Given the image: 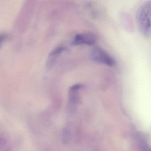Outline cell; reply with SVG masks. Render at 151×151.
<instances>
[{
	"instance_id": "obj_4",
	"label": "cell",
	"mask_w": 151,
	"mask_h": 151,
	"mask_svg": "<svg viewBox=\"0 0 151 151\" xmlns=\"http://www.w3.org/2000/svg\"><path fill=\"white\" fill-rule=\"evenodd\" d=\"M96 42V37L91 33H81L75 35L73 42L74 45H87L91 46Z\"/></svg>"
},
{
	"instance_id": "obj_6",
	"label": "cell",
	"mask_w": 151,
	"mask_h": 151,
	"mask_svg": "<svg viewBox=\"0 0 151 151\" xmlns=\"http://www.w3.org/2000/svg\"><path fill=\"white\" fill-rule=\"evenodd\" d=\"M140 148L142 151H151V149L145 142H142L140 144Z\"/></svg>"
},
{
	"instance_id": "obj_1",
	"label": "cell",
	"mask_w": 151,
	"mask_h": 151,
	"mask_svg": "<svg viewBox=\"0 0 151 151\" xmlns=\"http://www.w3.org/2000/svg\"><path fill=\"white\" fill-rule=\"evenodd\" d=\"M137 23L139 31L146 38L151 37V1L143 4L137 13Z\"/></svg>"
},
{
	"instance_id": "obj_2",
	"label": "cell",
	"mask_w": 151,
	"mask_h": 151,
	"mask_svg": "<svg viewBox=\"0 0 151 151\" xmlns=\"http://www.w3.org/2000/svg\"><path fill=\"white\" fill-rule=\"evenodd\" d=\"M91 57L92 60L109 66H113L115 64L114 59L99 47H96L92 49L91 53Z\"/></svg>"
},
{
	"instance_id": "obj_9",
	"label": "cell",
	"mask_w": 151,
	"mask_h": 151,
	"mask_svg": "<svg viewBox=\"0 0 151 151\" xmlns=\"http://www.w3.org/2000/svg\"><path fill=\"white\" fill-rule=\"evenodd\" d=\"M4 140L3 138L0 137V146H1L4 144Z\"/></svg>"
},
{
	"instance_id": "obj_8",
	"label": "cell",
	"mask_w": 151,
	"mask_h": 151,
	"mask_svg": "<svg viewBox=\"0 0 151 151\" xmlns=\"http://www.w3.org/2000/svg\"><path fill=\"white\" fill-rule=\"evenodd\" d=\"M7 35L2 34H0V47L1 45L7 39Z\"/></svg>"
},
{
	"instance_id": "obj_5",
	"label": "cell",
	"mask_w": 151,
	"mask_h": 151,
	"mask_svg": "<svg viewBox=\"0 0 151 151\" xmlns=\"http://www.w3.org/2000/svg\"><path fill=\"white\" fill-rule=\"evenodd\" d=\"M65 48L63 46H59L53 50L49 54L47 60V65L48 68L52 67L59 56L64 51Z\"/></svg>"
},
{
	"instance_id": "obj_3",
	"label": "cell",
	"mask_w": 151,
	"mask_h": 151,
	"mask_svg": "<svg viewBox=\"0 0 151 151\" xmlns=\"http://www.w3.org/2000/svg\"><path fill=\"white\" fill-rule=\"evenodd\" d=\"M81 87V85L76 84L72 86L70 89L68 95V108L71 112H74L77 109L80 100L79 91Z\"/></svg>"
},
{
	"instance_id": "obj_7",
	"label": "cell",
	"mask_w": 151,
	"mask_h": 151,
	"mask_svg": "<svg viewBox=\"0 0 151 151\" xmlns=\"http://www.w3.org/2000/svg\"><path fill=\"white\" fill-rule=\"evenodd\" d=\"M63 134V141L65 143H66L69 141V137H70V133H69V131L68 129H65L64 130Z\"/></svg>"
}]
</instances>
